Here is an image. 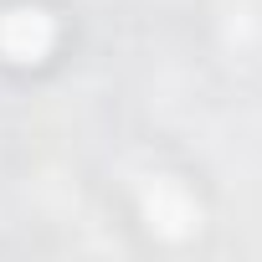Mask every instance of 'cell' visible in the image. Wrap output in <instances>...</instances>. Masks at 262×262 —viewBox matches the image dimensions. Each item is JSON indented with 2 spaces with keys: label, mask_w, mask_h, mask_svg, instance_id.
<instances>
[{
  "label": "cell",
  "mask_w": 262,
  "mask_h": 262,
  "mask_svg": "<svg viewBox=\"0 0 262 262\" xmlns=\"http://www.w3.org/2000/svg\"><path fill=\"white\" fill-rule=\"evenodd\" d=\"M47 41H52V26H47V16L16 11V16H6V21H0V47H6L11 57H21V62L41 57V52H47Z\"/></svg>",
  "instance_id": "1"
}]
</instances>
